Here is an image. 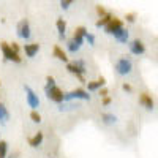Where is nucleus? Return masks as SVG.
<instances>
[{"instance_id": "nucleus-1", "label": "nucleus", "mask_w": 158, "mask_h": 158, "mask_svg": "<svg viewBox=\"0 0 158 158\" xmlns=\"http://www.w3.org/2000/svg\"><path fill=\"white\" fill-rule=\"evenodd\" d=\"M67 71H68L70 74L76 76V77L79 79V82L87 84L85 77H84V74L87 73V65H85V62H84L82 59H77V60H74V62H68V63H67Z\"/></svg>"}, {"instance_id": "nucleus-2", "label": "nucleus", "mask_w": 158, "mask_h": 158, "mask_svg": "<svg viewBox=\"0 0 158 158\" xmlns=\"http://www.w3.org/2000/svg\"><path fill=\"white\" fill-rule=\"evenodd\" d=\"M73 100H84V101H90L92 97H90V92L87 89H82V87H77V89H73L71 92H67L65 94V100L63 103H70Z\"/></svg>"}, {"instance_id": "nucleus-3", "label": "nucleus", "mask_w": 158, "mask_h": 158, "mask_svg": "<svg viewBox=\"0 0 158 158\" xmlns=\"http://www.w3.org/2000/svg\"><path fill=\"white\" fill-rule=\"evenodd\" d=\"M0 51H2V54H3V59H5V60L13 62V63H21V62H22L21 54H19V52H16L15 49H13L10 43L2 41V43H0Z\"/></svg>"}, {"instance_id": "nucleus-4", "label": "nucleus", "mask_w": 158, "mask_h": 158, "mask_svg": "<svg viewBox=\"0 0 158 158\" xmlns=\"http://www.w3.org/2000/svg\"><path fill=\"white\" fill-rule=\"evenodd\" d=\"M114 70H115V73L118 76H128L131 71H133V62H131L127 56H123V57H120L115 62Z\"/></svg>"}, {"instance_id": "nucleus-5", "label": "nucleus", "mask_w": 158, "mask_h": 158, "mask_svg": "<svg viewBox=\"0 0 158 158\" xmlns=\"http://www.w3.org/2000/svg\"><path fill=\"white\" fill-rule=\"evenodd\" d=\"M24 92H25V101H27L29 108H32V111H38L41 103H40V98L36 95V92L30 85H24Z\"/></svg>"}, {"instance_id": "nucleus-6", "label": "nucleus", "mask_w": 158, "mask_h": 158, "mask_svg": "<svg viewBox=\"0 0 158 158\" xmlns=\"http://www.w3.org/2000/svg\"><path fill=\"white\" fill-rule=\"evenodd\" d=\"M44 92H46V97H48L51 101L57 103V104H62L63 100H65V92H63L59 85L51 87V89H44Z\"/></svg>"}, {"instance_id": "nucleus-7", "label": "nucleus", "mask_w": 158, "mask_h": 158, "mask_svg": "<svg viewBox=\"0 0 158 158\" xmlns=\"http://www.w3.org/2000/svg\"><path fill=\"white\" fill-rule=\"evenodd\" d=\"M16 33L19 38L22 40H29L32 36V30H30V24L27 19H21L18 22V27H16Z\"/></svg>"}, {"instance_id": "nucleus-8", "label": "nucleus", "mask_w": 158, "mask_h": 158, "mask_svg": "<svg viewBox=\"0 0 158 158\" xmlns=\"http://www.w3.org/2000/svg\"><path fill=\"white\" fill-rule=\"evenodd\" d=\"M139 104L144 109H147V111H153L155 109V101H153L152 95L147 94V92H141L139 94Z\"/></svg>"}, {"instance_id": "nucleus-9", "label": "nucleus", "mask_w": 158, "mask_h": 158, "mask_svg": "<svg viewBox=\"0 0 158 158\" xmlns=\"http://www.w3.org/2000/svg\"><path fill=\"white\" fill-rule=\"evenodd\" d=\"M128 48H130V52L133 56H142L144 52H146V44H144L139 38L133 40V41L128 43Z\"/></svg>"}, {"instance_id": "nucleus-10", "label": "nucleus", "mask_w": 158, "mask_h": 158, "mask_svg": "<svg viewBox=\"0 0 158 158\" xmlns=\"http://www.w3.org/2000/svg\"><path fill=\"white\" fill-rule=\"evenodd\" d=\"M122 27H123V21L114 16V18L111 19V22L106 25V27H104V32H106L108 35H114L117 30H120Z\"/></svg>"}, {"instance_id": "nucleus-11", "label": "nucleus", "mask_w": 158, "mask_h": 158, "mask_svg": "<svg viewBox=\"0 0 158 158\" xmlns=\"http://www.w3.org/2000/svg\"><path fill=\"white\" fill-rule=\"evenodd\" d=\"M104 85H106V77L104 76H100L98 79H95V81H87V84H85L89 92H97V90L103 89Z\"/></svg>"}, {"instance_id": "nucleus-12", "label": "nucleus", "mask_w": 158, "mask_h": 158, "mask_svg": "<svg viewBox=\"0 0 158 158\" xmlns=\"http://www.w3.org/2000/svg\"><path fill=\"white\" fill-rule=\"evenodd\" d=\"M89 32H87V29L84 27V25H79V27H76V30H74V33H73V40L77 43V44H84V41H85V35H87Z\"/></svg>"}, {"instance_id": "nucleus-13", "label": "nucleus", "mask_w": 158, "mask_h": 158, "mask_svg": "<svg viewBox=\"0 0 158 158\" xmlns=\"http://www.w3.org/2000/svg\"><path fill=\"white\" fill-rule=\"evenodd\" d=\"M43 141H44V135H43V131H38V133H35L33 136H30V138L27 139L29 146H30V147H33V149H36V147L41 146Z\"/></svg>"}, {"instance_id": "nucleus-14", "label": "nucleus", "mask_w": 158, "mask_h": 158, "mask_svg": "<svg viewBox=\"0 0 158 158\" xmlns=\"http://www.w3.org/2000/svg\"><path fill=\"white\" fill-rule=\"evenodd\" d=\"M22 49H24L25 56H27L29 59H33L38 54V51H40V44L38 43H29V44H24Z\"/></svg>"}, {"instance_id": "nucleus-15", "label": "nucleus", "mask_w": 158, "mask_h": 158, "mask_svg": "<svg viewBox=\"0 0 158 158\" xmlns=\"http://www.w3.org/2000/svg\"><path fill=\"white\" fill-rule=\"evenodd\" d=\"M56 27H57V32H59V38L65 40V36H67V22H65L63 18H59L56 21Z\"/></svg>"}, {"instance_id": "nucleus-16", "label": "nucleus", "mask_w": 158, "mask_h": 158, "mask_svg": "<svg viewBox=\"0 0 158 158\" xmlns=\"http://www.w3.org/2000/svg\"><path fill=\"white\" fill-rule=\"evenodd\" d=\"M52 56H54L57 60H60V62H65V63H68V57H67V52H65L59 44H56L54 46V49H52Z\"/></svg>"}, {"instance_id": "nucleus-17", "label": "nucleus", "mask_w": 158, "mask_h": 158, "mask_svg": "<svg viewBox=\"0 0 158 158\" xmlns=\"http://www.w3.org/2000/svg\"><path fill=\"white\" fill-rule=\"evenodd\" d=\"M114 38L117 40L118 43H128V40H130V32L125 29V27H122L120 30H117L115 33H114Z\"/></svg>"}, {"instance_id": "nucleus-18", "label": "nucleus", "mask_w": 158, "mask_h": 158, "mask_svg": "<svg viewBox=\"0 0 158 158\" xmlns=\"http://www.w3.org/2000/svg\"><path fill=\"white\" fill-rule=\"evenodd\" d=\"M117 120H118L117 115H114L112 112H103V114H101V122H103L104 125H108V127L115 125Z\"/></svg>"}, {"instance_id": "nucleus-19", "label": "nucleus", "mask_w": 158, "mask_h": 158, "mask_svg": "<svg viewBox=\"0 0 158 158\" xmlns=\"http://www.w3.org/2000/svg\"><path fill=\"white\" fill-rule=\"evenodd\" d=\"M10 120V112H8V108L5 106L3 103H0V123H6Z\"/></svg>"}, {"instance_id": "nucleus-20", "label": "nucleus", "mask_w": 158, "mask_h": 158, "mask_svg": "<svg viewBox=\"0 0 158 158\" xmlns=\"http://www.w3.org/2000/svg\"><path fill=\"white\" fill-rule=\"evenodd\" d=\"M112 18H114V16H112V15H109V13H108V15H104L103 18H100V19H98V21L95 22V25H97L98 29H100V27H103V29H104V27H106V25H108V24L111 22V19H112Z\"/></svg>"}, {"instance_id": "nucleus-21", "label": "nucleus", "mask_w": 158, "mask_h": 158, "mask_svg": "<svg viewBox=\"0 0 158 158\" xmlns=\"http://www.w3.org/2000/svg\"><path fill=\"white\" fill-rule=\"evenodd\" d=\"M67 49H68V52H71V54H76V52L81 49V44H77L74 40L71 38V40H68V41H67Z\"/></svg>"}, {"instance_id": "nucleus-22", "label": "nucleus", "mask_w": 158, "mask_h": 158, "mask_svg": "<svg viewBox=\"0 0 158 158\" xmlns=\"http://www.w3.org/2000/svg\"><path fill=\"white\" fill-rule=\"evenodd\" d=\"M0 156L2 158H6L8 156V142L0 139Z\"/></svg>"}, {"instance_id": "nucleus-23", "label": "nucleus", "mask_w": 158, "mask_h": 158, "mask_svg": "<svg viewBox=\"0 0 158 158\" xmlns=\"http://www.w3.org/2000/svg\"><path fill=\"white\" fill-rule=\"evenodd\" d=\"M29 117H30V120H32L33 123H40V122H41V115H40L38 111H30Z\"/></svg>"}, {"instance_id": "nucleus-24", "label": "nucleus", "mask_w": 158, "mask_h": 158, "mask_svg": "<svg viewBox=\"0 0 158 158\" xmlns=\"http://www.w3.org/2000/svg\"><path fill=\"white\" fill-rule=\"evenodd\" d=\"M57 85V82H56V77L54 76H46V85H44V89H51V87H56Z\"/></svg>"}, {"instance_id": "nucleus-25", "label": "nucleus", "mask_w": 158, "mask_h": 158, "mask_svg": "<svg viewBox=\"0 0 158 158\" xmlns=\"http://www.w3.org/2000/svg\"><path fill=\"white\" fill-rule=\"evenodd\" d=\"M74 0H60V8L62 10H68L71 5H73Z\"/></svg>"}, {"instance_id": "nucleus-26", "label": "nucleus", "mask_w": 158, "mask_h": 158, "mask_svg": "<svg viewBox=\"0 0 158 158\" xmlns=\"http://www.w3.org/2000/svg\"><path fill=\"white\" fill-rule=\"evenodd\" d=\"M125 21L128 24H133L136 21V13H127V15H125Z\"/></svg>"}, {"instance_id": "nucleus-27", "label": "nucleus", "mask_w": 158, "mask_h": 158, "mask_svg": "<svg viewBox=\"0 0 158 158\" xmlns=\"http://www.w3.org/2000/svg\"><path fill=\"white\" fill-rule=\"evenodd\" d=\"M85 41H87L90 46H95V35H94V33H87V35H85Z\"/></svg>"}, {"instance_id": "nucleus-28", "label": "nucleus", "mask_w": 158, "mask_h": 158, "mask_svg": "<svg viewBox=\"0 0 158 158\" xmlns=\"http://www.w3.org/2000/svg\"><path fill=\"white\" fill-rule=\"evenodd\" d=\"M74 106L73 104H70V103H62V104H59V111H68V109H73Z\"/></svg>"}, {"instance_id": "nucleus-29", "label": "nucleus", "mask_w": 158, "mask_h": 158, "mask_svg": "<svg viewBox=\"0 0 158 158\" xmlns=\"http://www.w3.org/2000/svg\"><path fill=\"white\" fill-rule=\"evenodd\" d=\"M97 13H98V16H100V18H103L104 15H108L106 10H104V6H101V5H98V6H97Z\"/></svg>"}, {"instance_id": "nucleus-30", "label": "nucleus", "mask_w": 158, "mask_h": 158, "mask_svg": "<svg viewBox=\"0 0 158 158\" xmlns=\"http://www.w3.org/2000/svg\"><path fill=\"white\" fill-rule=\"evenodd\" d=\"M111 103H112V98H111V97H104V98L101 100V104H103L104 108H106V106H109Z\"/></svg>"}, {"instance_id": "nucleus-31", "label": "nucleus", "mask_w": 158, "mask_h": 158, "mask_svg": "<svg viewBox=\"0 0 158 158\" xmlns=\"http://www.w3.org/2000/svg\"><path fill=\"white\" fill-rule=\"evenodd\" d=\"M122 89H123L125 92H128V94H131V92H133V87H131V84H128V82H123V84H122Z\"/></svg>"}, {"instance_id": "nucleus-32", "label": "nucleus", "mask_w": 158, "mask_h": 158, "mask_svg": "<svg viewBox=\"0 0 158 158\" xmlns=\"http://www.w3.org/2000/svg\"><path fill=\"white\" fill-rule=\"evenodd\" d=\"M98 92H100V97H101V98H104V97H108V94H109V90H108L106 87H103V89H100Z\"/></svg>"}, {"instance_id": "nucleus-33", "label": "nucleus", "mask_w": 158, "mask_h": 158, "mask_svg": "<svg viewBox=\"0 0 158 158\" xmlns=\"http://www.w3.org/2000/svg\"><path fill=\"white\" fill-rule=\"evenodd\" d=\"M11 48L15 49L16 52H19V51H21V48H19V44H18V43H11Z\"/></svg>"}, {"instance_id": "nucleus-34", "label": "nucleus", "mask_w": 158, "mask_h": 158, "mask_svg": "<svg viewBox=\"0 0 158 158\" xmlns=\"http://www.w3.org/2000/svg\"><path fill=\"white\" fill-rule=\"evenodd\" d=\"M6 158H16L15 155H10V156H6Z\"/></svg>"}, {"instance_id": "nucleus-35", "label": "nucleus", "mask_w": 158, "mask_h": 158, "mask_svg": "<svg viewBox=\"0 0 158 158\" xmlns=\"http://www.w3.org/2000/svg\"><path fill=\"white\" fill-rule=\"evenodd\" d=\"M0 87H2V81H0Z\"/></svg>"}, {"instance_id": "nucleus-36", "label": "nucleus", "mask_w": 158, "mask_h": 158, "mask_svg": "<svg viewBox=\"0 0 158 158\" xmlns=\"http://www.w3.org/2000/svg\"><path fill=\"white\" fill-rule=\"evenodd\" d=\"M0 158H2V156H0Z\"/></svg>"}]
</instances>
